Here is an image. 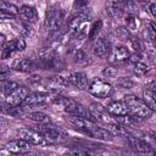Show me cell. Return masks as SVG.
Instances as JSON below:
<instances>
[{
  "label": "cell",
  "mask_w": 156,
  "mask_h": 156,
  "mask_svg": "<svg viewBox=\"0 0 156 156\" xmlns=\"http://www.w3.org/2000/svg\"><path fill=\"white\" fill-rule=\"evenodd\" d=\"M123 102L127 106L128 115L139 118V119H149L152 116V111L149 108V106L144 102L143 99L135 96V95H126L123 99Z\"/></svg>",
  "instance_id": "1"
},
{
  "label": "cell",
  "mask_w": 156,
  "mask_h": 156,
  "mask_svg": "<svg viewBox=\"0 0 156 156\" xmlns=\"http://www.w3.org/2000/svg\"><path fill=\"white\" fill-rule=\"evenodd\" d=\"M65 24V11L58 7H51L48 10L44 28L48 35H56L60 33Z\"/></svg>",
  "instance_id": "2"
},
{
  "label": "cell",
  "mask_w": 156,
  "mask_h": 156,
  "mask_svg": "<svg viewBox=\"0 0 156 156\" xmlns=\"http://www.w3.org/2000/svg\"><path fill=\"white\" fill-rule=\"evenodd\" d=\"M88 90L91 95H94L95 98H99V99L110 98L113 94V87L101 78H93L89 82Z\"/></svg>",
  "instance_id": "3"
},
{
  "label": "cell",
  "mask_w": 156,
  "mask_h": 156,
  "mask_svg": "<svg viewBox=\"0 0 156 156\" xmlns=\"http://www.w3.org/2000/svg\"><path fill=\"white\" fill-rule=\"evenodd\" d=\"M35 129H37L38 132H40V133L45 136V139L49 140L50 143H63V141H66L67 138H68V135H67L63 130L56 128L52 123L38 124V127H37Z\"/></svg>",
  "instance_id": "4"
},
{
  "label": "cell",
  "mask_w": 156,
  "mask_h": 156,
  "mask_svg": "<svg viewBox=\"0 0 156 156\" xmlns=\"http://www.w3.org/2000/svg\"><path fill=\"white\" fill-rule=\"evenodd\" d=\"M18 138L28 141L30 145H39V146H45L49 145L50 141L45 139V136L38 132L37 129H30V128H22L17 130Z\"/></svg>",
  "instance_id": "5"
},
{
  "label": "cell",
  "mask_w": 156,
  "mask_h": 156,
  "mask_svg": "<svg viewBox=\"0 0 156 156\" xmlns=\"http://www.w3.org/2000/svg\"><path fill=\"white\" fill-rule=\"evenodd\" d=\"M29 89L27 87H22L20 85L16 90H13L11 94H9L6 98H5V105L6 107H18L21 106L22 104H24L26 99L28 98L29 95Z\"/></svg>",
  "instance_id": "6"
},
{
  "label": "cell",
  "mask_w": 156,
  "mask_h": 156,
  "mask_svg": "<svg viewBox=\"0 0 156 156\" xmlns=\"http://www.w3.org/2000/svg\"><path fill=\"white\" fill-rule=\"evenodd\" d=\"M89 111L91 112L93 117L95 118V121H100V122H104L106 124L108 123H115V117L107 111L106 107H104L102 105L100 104H96V102H93L90 104V107H89Z\"/></svg>",
  "instance_id": "7"
},
{
  "label": "cell",
  "mask_w": 156,
  "mask_h": 156,
  "mask_svg": "<svg viewBox=\"0 0 156 156\" xmlns=\"http://www.w3.org/2000/svg\"><path fill=\"white\" fill-rule=\"evenodd\" d=\"M112 49H113V46H112L111 41L105 38H98L93 45V51H94L95 56L99 58H108L111 56Z\"/></svg>",
  "instance_id": "8"
},
{
  "label": "cell",
  "mask_w": 156,
  "mask_h": 156,
  "mask_svg": "<svg viewBox=\"0 0 156 156\" xmlns=\"http://www.w3.org/2000/svg\"><path fill=\"white\" fill-rule=\"evenodd\" d=\"M4 149L6 151H9L10 154L22 155V154H26V152L30 151V144L28 141L21 139V138H17V139H12V140L7 141L4 145Z\"/></svg>",
  "instance_id": "9"
},
{
  "label": "cell",
  "mask_w": 156,
  "mask_h": 156,
  "mask_svg": "<svg viewBox=\"0 0 156 156\" xmlns=\"http://www.w3.org/2000/svg\"><path fill=\"white\" fill-rule=\"evenodd\" d=\"M68 116H74V117H79V118H85V119H90V121H95V118L93 117L91 112L89 111V108L84 107L82 104L77 102V101H72L71 105L66 108L65 111Z\"/></svg>",
  "instance_id": "10"
},
{
  "label": "cell",
  "mask_w": 156,
  "mask_h": 156,
  "mask_svg": "<svg viewBox=\"0 0 156 156\" xmlns=\"http://www.w3.org/2000/svg\"><path fill=\"white\" fill-rule=\"evenodd\" d=\"M126 140L128 143L129 146H132L136 152H140V154H151L152 152V146L143 138H138V136H134V135H128L126 136Z\"/></svg>",
  "instance_id": "11"
},
{
  "label": "cell",
  "mask_w": 156,
  "mask_h": 156,
  "mask_svg": "<svg viewBox=\"0 0 156 156\" xmlns=\"http://www.w3.org/2000/svg\"><path fill=\"white\" fill-rule=\"evenodd\" d=\"M67 80L72 87L79 89V90L88 89V87H89V80L84 72H79V71L71 72L67 76Z\"/></svg>",
  "instance_id": "12"
},
{
  "label": "cell",
  "mask_w": 156,
  "mask_h": 156,
  "mask_svg": "<svg viewBox=\"0 0 156 156\" xmlns=\"http://www.w3.org/2000/svg\"><path fill=\"white\" fill-rule=\"evenodd\" d=\"M68 80L67 78L62 77V76H51V77H48L45 78V80L43 82V85L52 91H58V90H62L65 88L68 87Z\"/></svg>",
  "instance_id": "13"
},
{
  "label": "cell",
  "mask_w": 156,
  "mask_h": 156,
  "mask_svg": "<svg viewBox=\"0 0 156 156\" xmlns=\"http://www.w3.org/2000/svg\"><path fill=\"white\" fill-rule=\"evenodd\" d=\"M129 57H130V52L127 49V46L118 44V45H115L113 46L112 52H111V56L108 58L113 63H124V62H127L129 60Z\"/></svg>",
  "instance_id": "14"
},
{
  "label": "cell",
  "mask_w": 156,
  "mask_h": 156,
  "mask_svg": "<svg viewBox=\"0 0 156 156\" xmlns=\"http://www.w3.org/2000/svg\"><path fill=\"white\" fill-rule=\"evenodd\" d=\"M39 67V62L32 60V58H17L15 60L12 68L20 72H33L34 69H37Z\"/></svg>",
  "instance_id": "15"
},
{
  "label": "cell",
  "mask_w": 156,
  "mask_h": 156,
  "mask_svg": "<svg viewBox=\"0 0 156 156\" xmlns=\"http://www.w3.org/2000/svg\"><path fill=\"white\" fill-rule=\"evenodd\" d=\"M52 98H50L49 93H43V91H35V93H30L28 95V98L24 101L26 106H38V105H43L45 102H48L49 100L51 101Z\"/></svg>",
  "instance_id": "16"
},
{
  "label": "cell",
  "mask_w": 156,
  "mask_h": 156,
  "mask_svg": "<svg viewBox=\"0 0 156 156\" xmlns=\"http://www.w3.org/2000/svg\"><path fill=\"white\" fill-rule=\"evenodd\" d=\"M87 135L94 138V139H99V140H105V141H111L113 139L112 133H110L106 128H102L100 126H98L96 123L87 132Z\"/></svg>",
  "instance_id": "17"
},
{
  "label": "cell",
  "mask_w": 156,
  "mask_h": 156,
  "mask_svg": "<svg viewBox=\"0 0 156 156\" xmlns=\"http://www.w3.org/2000/svg\"><path fill=\"white\" fill-rule=\"evenodd\" d=\"M20 15L23 17V20L30 24V23H35L39 18L38 16V11L34 6H30V5H22L20 7Z\"/></svg>",
  "instance_id": "18"
},
{
  "label": "cell",
  "mask_w": 156,
  "mask_h": 156,
  "mask_svg": "<svg viewBox=\"0 0 156 156\" xmlns=\"http://www.w3.org/2000/svg\"><path fill=\"white\" fill-rule=\"evenodd\" d=\"M107 111L113 116V117H121V116H127L128 110L127 106L123 101H110L106 106Z\"/></svg>",
  "instance_id": "19"
},
{
  "label": "cell",
  "mask_w": 156,
  "mask_h": 156,
  "mask_svg": "<svg viewBox=\"0 0 156 156\" xmlns=\"http://www.w3.org/2000/svg\"><path fill=\"white\" fill-rule=\"evenodd\" d=\"M106 13L111 17H118L124 10H123V1H108L105 5Z\"/></svg>",
  "instance_id": "20"
},
{
  "label": "cell",
  "mask_w": 156,
  "mask_h": 156,
  "mask_svg": "<svg viewBox=\"0 0 156 156\" xmlns=\"http://www.w3.org/2000/svg\"><path fill=\"white\" fill-rule=\"evenodd\" d=\"M106 129H107L110 133H112L113 136L116 135V136H123V138H126V136L129 135L128 128H127L126 126L121 124V123H117V122L106 124Z\"/></svg>",
  "instance_id": "21"
},
{
  "label": "cell",
  "mask_w": 156,
  "mask_h": 156,
  "mask_svg": "<svg viewBox=\"0 0 156 156\" xmlns=\"http://www.w3.org/2000/svg\"><path fill=\"white\" fill-rule=\"evenodd\" d=\"M27 118L37 122L38 124H46V123H51V118L48 113L41 112V111H32L27 113Z\"/></svg>",
  "instance_id": "22"
},
{
  "label": "cell",
  "mask_w": 156,
  "mask_h": 156,
  "mask_svg": "<svg viewBox=\"0 0 156 156\" xmlns=\"http://www.w3.org/2000/svg\"><path fill=\"white\" fill-rule=\"evenodd\" d=\"M144 102L149 106V108L152 112H156V91H154L152 89H145L143 91V98Z\"/></svg>",
  "instance_id": "23"
},
{
  "label": "cell",
  "mask_w": 156,
  "mask_h": 156,
  "mask_svg": "<svg viewBox=\"0 0 156 156\" xmlns=\"http://www.w3.org/2000/svg\"><path fill=\"white\" fill-rule=\"evenodd\" d=\"M72 101H73V99H71L68 96H63V95H56L51 99V104L62 111H66V108L71 105Z\"/></svg>",
  "instance_id": "24"
},
{
  "label": "cell",
  "mask_w": 156,
  "mask_h": 156,
  "mask_svg": "<svg viewBox=\"0 0 156 156\" xmlns=\"http://www.w3.org/2000/svg\"><path fill=\"white\" fill-rule=\"evenodd\" d=\"M0 12H1V13H6V15L13 17V16L20 15V9H18L16 5L11 4V2L0 1Z\"/></svg>",
  "instance_id": "25"
},
{
  "label": "cell",
  "mask_w": 156,
  "mask_h": 156,
  "mask_svg": "<svg viewBox=\"0 0 156 156\" xmlns=\"http://www.w3.org/2000/svg\"><path fill=\"white\" fill-rule=\"evenodd\" d=\"M13 52H16V46H15L13 40H9L1 45V58L2 60L9 58L10 56H12Z\"/></svg>",
  "instance_id": "26"
},
{
  "label": "cell",
  "mask_w": 156,
  "mask_h": 156,
  "mask_svg": "<svg viewBox=\"0 0 156 156\" xmlns=\"http://www.w3.org/2000/svg\"><path fill=\"white\" fill-rule=\"evenodd\" d=\"M20 85L13 82V80H10V79H5V80H1V90H2V94L5 95V98L11 94L13 90H16Z\"/></svg>",
  "instance_id": "27"
},
{
  "label": "cell",
  "mask_w": 156,
  "mask_h": 156,
  "mask_svg": "<svg viewBox=\"0 0 156 156\" xmlns=\"http://www.w3.org/2000/svg\"><path fill=\"white\" fill-rule=\"evenodd\" d=\"M149 71H150V66H149L147 63H145L144 61H139V62L134 63L133 73H134L136 77H144Z\"/></svg>",
  "instance_id": "28"
},
{
  "label": "cell",
  "mask_w": 156,
  "mask_h": 156,
  "mask_svg": "<svg viewBox=\"0 0 156 156\" xmlns=\"http://www.w3.org/2000/svg\"><path fill=\"white\" fill-rule=\"evenodd\" d=\"M101 29H102V22H101V21H95V22L90 26L89 34H88V39H89V40H96L99 33L101 32Z\"/></svg>",
  "instance_id": "29"
},
{
  "label": "cell",
  "mask_w": 156,
  "mask_h": 156,
  "mask_svg": "<svg viewBox=\"0 0 156 156\" xmlns=\"http://www.w3.org/2000/svg\"><path fill=\"white\" fill-rule=\"evenodd\" d=\"M141 35H143V39L146 40V41H155V39H156V33H155V30H154L151 23H147L146 26L143 27Z\"/></svg>",
  "instance_id": "30"
},
{
  "label": "cell",
  "mask_w": 156,
  "mask_h": 156,
  "mask_svg": "<svg viewBox=\"0 0 156 156\" xmlns=\"http://www.w3.org/2000/svg\"><path fill=\"white\" fill-rule=\"evenodd\" d=\"M115 34L116 37L122 40V41H129V39L132 38V34H130V30L124 27V26H121V27H117L116 30H115Z\"/></svg>",
  "instance_id": "31"
},
{
  "label": "cell",
  "mask_w": 156,
  "mask_h": 156,
  "mask_svg": "<svg viewBox=\"0 0 156 156\" xmlns=\"http://www.w3.org/2000/svg\"><path fill=\"white\" fill-rule=\"evenodd\" d=\"M116 87L119 89H132L135 87V82L128 77H121L116 80Z\"/></svg>",
  "instance_id": "32"
},
{
  "label": "cell",
  "mask_w": 156,
  "mask_h": 156,
  "mask_svg": "<svg viewBox=\"0 0 156 156\" xmlns=\"http://www.w3.org/2000/svg\"><path fill=\"white\" fill-rule=\"evenodd\" d=\"M123 10L128 12V15L136 16L139 12V6L135 1H123Z\"/></svg>",
  "instance_id": "33"
},
{
  "label": "cell",
  "mask_w": 156,
  "mask_h": 156,
  "mask_svg": "<svg viewBox=\"0 0 156 156\" xmlns=\"http://www.w3.org/2000/svg\"><path fill=\"white\" fill-rule=\"evenodd\" d=\"M126 27L129 29V30H136L139 28V20L136 16H133V15H128L127 18H126Z\"/></svg>",
  "instance_id": "34"
},
{
  "label": "cell",
  "mask_w": 156,
  "mask_h": 156,
  "mask_svg": "<svg viewBox=\"0 0 156 156\" xmlns=\"http://www.w3.org/2000/svg\"><path fill=\"white\" fill-rule=\"evenodd\" d=\"M129 43H130V46H132V49L134 50V52L143 54V51H144V44H143V41H141L139 38L132 37V38L129 39Z\"/></svg>",
  "instance_id": "35"
},
{
  "label": "cell",
  "mask_w": 156,
  "mask_h": 156,
  "mask_svg": "<svg viewBox=\"0 0 156 156\" xmlns=\"http://www.w3.org/2000/svg\"><path fill=\"white\" fill-rule=\"evenodd\" d=\"M74 61L77 63H79V65H85L89 61V56L87 55V52L84 50L78 49L77 52H76V56H74Z\"/></svg>",
  "instance_id": "36"
},
{
  "label": "cell",
  "mask_w": 156,
  "mask_h": 156,
  "mask_svg": "<svg viewBox=\"0 0 156 156\" xmlns=\"http://www.w3.org/2000/svg\"><path fill=\"white\" fill-rule=\"evenodd\" d=\"M117 73H118V69L115 66H106L101 71V74L105 78H115L117 76Z\"/></svg>",
  "instance_id": "37"
},
{
  "label": "cell",
  "mask_w": 156,
  "mask_h": 156,
  "mask_svg": "<svg viewBox=\"0 0 156 156\" xmlns=\"http://www.w3.org/2000/svg\"><path fill=\"white\" fill-rule=\"evenodd\" d=\"M65 156H95V155L83 149H71L65 154Z\"/></svg>",
  "instance_id": "38"
},
{
  "label": "cell",
  "mask_w": 156,
  "mask_h": 156,
  "mask_svg": "<svg viewBox=\"0 0 156 156\" xmlns=\"http://www.w3.org/2000/svg\"><path fill=\"white\" fill-rule=\"evenodd\" d=\"M145 140L152 146V149L156 150V132H149L145 135Z\"/></svg>",
  "instance_id": "39"
},
{
  "label": "cell",
  "mask_w": 156,
  "mask_h": 156,
  "mask_svg": "<svg viewBox=\"0 0 156 156\" xmlns=\"http://www.w3.org/2000/svg\"><path fill=\"white\" fill-rule=\"evenodd\" d=\"M13 41H15V46H16V51H23L24 49H26V41H24V39L23 38H21V37H18V38H16V39H13Z\"/></svg>",
  "instance_id": "40"
},
{
  "label": "cell",
  "mask_w": 156,
  "mask_h": 156,
  "mask_svg": "<svg viewBox=\"0 0 156 156\" xmlns=\"http://www.w3.org/2000/svg\"><path fill=\"white\" fill-rule=\"evenodd\" d=\"M22 34H23L24 37H28V35H30V34H32V28H30V26H29L28 23H26V24H23V29H22Z\"/></svg>",
  "instance_id": "41"
},
{
  "label": "cell",
  "mask_w": 156,
  "mask_h": 156,
  "mask_svg": "<svg viewBox=\"0 0 156 156\" xmlns=\"http://www.w3.org/2000/svg\"><path fill=\"white\" fill-rule=\"evenodd\" d=\"M149 12L151 13L152 17L156 18V2H151V4H149Z\"/></svg>",
  "instance_id": "42"
},
{
  "label": "cell",
  "mask_w": 156,
  "mask_h": 156,
  "mask_svg": "<svg viewBox=\"0 0 156 156\" xmlns=\"http://www.w3.org/2000/svg\"><path fill=\"white\" fill-rule=\"evenodd\" d=\"M149 57H150V60L156 65V49H155V48L149 51Z\"/></svg>",
  "instance_id": "43"
},
{
  "label": "cell",
  "mask_w": 156,
  "mask_h": 156,
  "mask_svg": "<svg viewBox=\"0 0 156 156\" xmlns=\"http://www.w3.org/2000/svg\"><path fill=\"white\" fill-rule=\"evenodd\" d=\"M121 156H138L135 152L130 151V150H127V149H123L121 150Z\"/></svg>",
  "instance_id": "44"
},
{
  "label": "cell",
  "mask_w": 156,
  "mask_h": 156,
  "mask_svg": "<svg viewBox=\"0 0 156 156\" xmlns=\"http://www.w3.org/2000/svg\"><path fill=\"white\" fill-rule=\"evenodd\" d=\"M150 89H152L154 91H156V80H154V82L151 83V85H150Z\"/></svg>",
  "instance_id": "45"
},
{
  "label": "cell",
  "mask_w": 156,
  "mask_h": 156,
  "mask_svg": "<svg viewBox=\"0 0 156 156\" xmlns=\"http://www.w3.org/2000/svg\"><path fill=\"white\" fill-rule=\"evenodd\" d=\"M150 155H151V156H156V150L154 149V150H152V152H151Z\"/></svg>",
  "instance_id": "46"
},
{
  "label": "cell",
  "mask_w": 156,
  "mask_h": 156,
  "mask_svg": "<svg viewBox=\"0 0 156 156\" xmlns=\"http://www.w3.org/2000/svg\"><path fill=\"white\" fill-rule=\"evenodd\" d=\"M154 46H155V49H156V39H155V41H154Z\"/></svg>",
  "instance_id": "47"
}]
</instances>
